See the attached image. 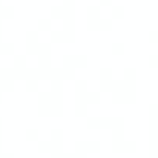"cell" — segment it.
I'll use <instances>...</instances> for the list:
<instances>
[{"label":"cell","mask_w":158,"mask_h":158,"mask_svg":"<svg viewBox=\"0 0 158 158\" xmlns=\"http://www.w3.org/2000/svg\"><path fill=\"white\" fill-rule=\"evenodd\" d=\"M88 127L91 129H112L114 131V151H135V143H124V117H88Z\"/></svg>","instance_id":"obj_1"},{"label":"cell","mask_w":158,"mask_h":158,"mask_svg":"<svg viewBox=\"0 0 158 158\" xmlns=\"http://www.w3.org/2000/svg\"><path fill=\"white\" fill-rule=\"evenodd\" d=\"M39 115L40 117H61L63 115V81L51 80L48 92H39Z\"/></svg>","instance_id":"obj_2"},{"label":"cell","mask_w":158,"mask_h":158,"mask_svg":"<svg viewBox=\"0 0 158 158\" xmlns=\"http://www.w3.org/2000/svg\"><path fill=\"white\" fill-rule=\"evenodd\" d=\"M110 95L114 105H137V68H124L123 83Z\"/></svg>","instance_id":"obj_3"},{"label":"cell","mask_w":158,"mask_h":158,"mask_svg":"<svg viewBox=\"0 0 158 158\" xmlns=\"http://www.w3.org/2000/svg\"><path fill=\"white\" fill-rule=\"evenodd\" d=\"M68 5L63 17V28L51 31V43H74L75 42V0H63Z\"/></svg>","instance_id":"obj_4"},{"label":"cell","mask_w":158,"mask_h":158,"mask_svg":"<svg viewBox=\"0 0 158 158\" xmlns=\"http://www.w3.org/2000/svg\"><path fill=\"white\" fill-rule=\"evenodd\" d=\"M26 54L35 55L39 58V68H49L51 66V42H40L39 31H28L26 32Z\"/></svg>","instance_id":"obj_5"},{"label":"cell","mask_w":158,"mask_h":158,"mask_svg":"<svg viewBox=\"0 0 158 158\" xmlns=\"http://www.w3.org/2000/svg\"><path fill=\"white\" fill-rule=\"evenodd\" d=\"M88 80H75V115L88 117V106L100 105V92L88 89Z\"/></svg>","instance_id":"obj_6"},{"label":"cell","mask_w":158,"mask_h":158,"mask_svg":"<svg viewBox=\"0 0 158 158\" xmlns=\"http://www.w3.org/2000/svg\"><path fill=\"white\" fill-rule=\"evenodd\" d=\"M100 6H88V29L89 31H112V19L100 15Z\"/></svg>","instance_id":"obj_7"},{"label":"cell","mask_w":158,"mask_h":158,"mask_svg":"<svg viewBox=\"0 0 158 158\" xmlns=\"http://www.w3.org/2000/svg\"><path fill=\"white\" fill-rule=\"evenodd\" d=\"M121 83L123 80H115L112 77V68H100V92H112Z\"/></svg>","instance_id":"obj_8"},{"label":"cell","mask_w":158,"mask_h":158,"mask_svg":"<svg viewBox=\"0 0 158 158\" xmlns=\"http://www.w3.org/2000/svg\"><path fill=\"white\" fill-rule=\"evenodd\" d=\"M63 64L64 68H72V69H77V68H88V55H75V54H71V55H63Z\"/></svg>","instance_id":"obj_9"},{"label":"cell","mask_w":158,"mask_h":158,"mask_svg":"<svg viewBox=\"0 0 158 158\" xmlns=\"http://www.w3.org/2000/svg\"><path fill=\"white\" fill-rule=\"evenodd\" d=\"M66 11H68V5L64 2L60 6H51V19H60V20H63V17L66 15Z\"/></svg>","instance_id":"obj_10"},{"label":"cell","mask_w":158,"mask_h":158,"mask_svg":"<svg viewBox=\"0 0 158 158\" xmlns=\"http://www.w3.org/2000/svg\"><path fill=\"white\" fill-rule=\"evenodd\" d=\"M77 149H78V151L85 149V151H95V152H98V143H97V141H91V143L78 141V143H77Z\"/></svg>","instance_id":"obj_11"},{"label":"cell","mask_w":158,"mask_h":158,"mask_svg":"<svg viewBox=\"0 0 158 158\" xmlns=\"http://www.w3.org/2000/svg\"><path fill=\"white\" fill-rule=\"evenodd\" d=\"M0 55H14V45L0 40Z\"/></svg>","instance_id":"obj_12"},{"label":"cell","mask_w":158,"mask_h":158,"mask_svg":"<svg viewBox=\"0 0 158 158\" xmlns=\"http://www.w3.org/2000/svg\"><path fill=\"white\" fill-rule=\"evenodd\" d=\"M26 64V55H14V66L15 69H25Z\"/></svg>","instance_id":"obj_13"},{"label":"cell","mask_w":158,"mask_h":158,"mask_svg":"<svg viewBox=\"0 0 158 158\" xmlns=\"http://www.w3.org/2000/svg\"><path fill=\"white\" fill-rule=\"evenodd\" d=\"M126 17V9L124 6H114L112 5V19H124Z\"/></svg>","instance_id":"obj_14"},{"label":"cell","mask_w":158,"mask_h":158,"mask_svg":"<svg viewBox=\"0 0 158 158\" xmlns=\"http://www.w3.org/2000/svg\"><path fill=\"white\" fill-rule=\"evenodd\" d=\"M26 91H28V92H40V91H39V80H35V78H28V80H26Z\"/></svg>","instance_id":"obj_15"},{"label":"cell","mask_w":158,"mask_h":158,"mask_svg":"<svg viewBox=\"0 0 158 158\" xmlns=\"http://www.w3.org/2000/svg\"><path fill=\"white\" fill-rule=\"evenodd\" d=\"M39 31H52L51 26V19H40L39 20Z\"/></svg>","instance_id":"obj_16"},{"label":"cell","mask_w":158,"mask_h":158,"mask_svg":"<svg viewBox=\"0 0 158 158\" xmlns=\"http://www.w3.org/2000/svg\"><path fill=\"white\" fill-rule=\"evenodd\" d=\"M110 49H112V54H114V55H124V52H126V51H124V49H126L124 43H118V42H117V43H112V48H110Z\"/></svg>","instance_id":"obj_17"},{"label":"cell","mask_w":158,"mask_h":158,"mask_svg":"<svg viewBox=\"0 0 158 158\" xmlns=\"http://www.w3.org/2000/svg\"><path fill=\"white\" fill-rule=\"evenodd\" d=\"M26 138L28 140H39V131L37 129H28L26 131Z\"/></svg>","instance_id":"obj_18"},{"label":"cell","mask_w":158,"mask_h":158,"mask_svg":"<svg viewBox=\"0 0 158 158\" xmlns=\"http://www.w3.org/2000/svg\"><path fill=\"white\" fill-rule=\"evenodd\" d=\"M148 63H149V66H151V68H158V54H152V55H149Z\"/></svg>","instance_id":"obj_19"},{"label":"cell","mask_w":158,"mask_h":158,"mask_svg":"<svg viewBox=\"0 0 158 158\" xmlns=\"http://www.w3.org/2000/svg\"><path fill=\"white\" fill-rule=\"evenodd\" d=\"M149 42L158 43V31H149Z\"/></svg>","instance_id":"obj_20"},{"label":"cell","mask_w":158,"mask_h":158,"mask_svg":"<svg viewBox=\"0 0 158 158\" xmlns=\"http://www.w3.org/2000/svg\"><path fill=\"white\" fill-rule=\"evenodd\" d=\"M49 148H51V143H40V151L42 152H45V151H49Z\"/></svg>","instance_id":"obj_21"},{"label":"cell","mask_w":158,"mask_h":158,"mask_svg":"<svg viewBox=\"0 0 158 158\" xmlns=\"http://www.w3.org/2000/svg\"><path fill=\"white\" fill-rule=\"evenodd\" d=\"M100 6H110L112 8V0H100Z\"/></svg>","instance_id":"obj_22"},{"label":"cell","mask_w":158,"mask_h":158,"mask_svg":"<svg viewBox=\"0 0 158 158\" xmlns=\"http://www.w3.org/2000/svg\"><path fill=\"white\" fill-rule=\"evenodd\" d=\"M0 103H2V92H0Z\"/></svg>","instance_id":"obj_23"}]
</instances>
